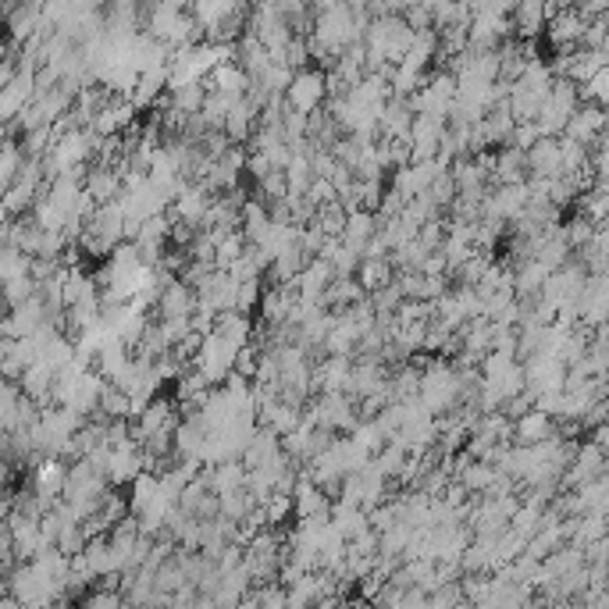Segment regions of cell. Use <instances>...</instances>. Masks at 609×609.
Instances as JSON below:
<instances>
[]
</instances>
